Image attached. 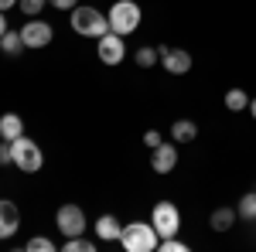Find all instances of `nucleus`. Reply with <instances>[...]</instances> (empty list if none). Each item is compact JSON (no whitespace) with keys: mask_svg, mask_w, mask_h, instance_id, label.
<instances>
[{"mask_svg":"<svg viewBox=\"0 0 256 252\" xmlns=\"http://www.w3.org/2000/svg\"><path fill=\"white\" fill-rule=\"evenodd\" d=\"M120 246L126 252H154L160 246V235L154 225H147V222H130V225H123V232H120Z\"/></svg>","mask_w":256,"mask_h":252,"instance_id":"1","label":"nucleus"},{"mask_svg":"<svg viewBox=\"0 0 256 252\" xmlns=\"http://www.w3.org/2000/svg\"><path fill=\"white\" fill-rule=\"evenodd\" d=\"M72 31L82 38H102L110 31V17L96 7H72Z\"/></svg>","mask_w":256,"mask_h":252,"instance_id":"2","label":"nucleus"},{"mask_svg":"<svg viewBox=\"0 0 256 252\" xmlns=\"http://www.w3.org/2000/svg\"><path fill=\"white\" fill-rule=\"evenodd\" d=\"M106 17H110V31H116V34L126 38V34H134V31L140 27L144 10H140L134 0H116V3L110 7V14H106Z\"/></svg>","mask_w":256,"mask_h":252,"instance_id":"3","label":"nucleus"},{"mask_svg":"<svg viewBox=\"0 0 256 252\" xmlns=\"http://www.w3.org/2000/svg\"><path fill=\"white\" fill-rule=\"evenodd\" d=\"M10 150H14V167L24 171V174H38L41 167H44V154H41L38 140L18 136V140H10Z\"/></svg>","mask_w":256,"mask_h":252,"instance_id":"4","label":"nucleus"},{"mask_svg":"<svg viewBox=\"0 0 256 252\" xmlns=\"http://www.w3.org/2000/svg\"><path fill=\"white\" fill-rule=\"evenodd\" d=\"M150 225L158 229L160 239H171L181 229V212L174 208V201H158L154 212H150Z\"/></svg>","mask_w":256,"mask_h":252,"instance_id":"5","label":"nucleus"},{"mask_svg":"<svg viewBox=\"0 0 256 252\" xmlns=\"http://www.w3.org/2000/svg\"><path fill=\"white\" fill-rule=\"evenodd\" d=\"M55 225H58V232L65 239H76V235L86 232V212L79 205H62L58 215H55Z\"/></svg>","mask_w":256,"mask_h":252,"instance_id":"6","label":"nucleus"},{"mask_svg":"<svg viewBox=\"0 0 256 252\" xmlns=\"http://www.w3.org/2000/svg\"><path fill=\"white\" fill-rule=\"evenodd\" d=\"M20 38H24V48H48L52 38H55V31H52V24H48V20L31 17L24 27H20Z\"/></svg>","mask_w":256,"mask_h":252,"instance_id":"7","label":"nucleus"},{"mask_svg":"<svg viewBox=\"0 0 256 252\" xmlns=\"http://www.w3.org/2000/svg\"><path fill=\"white\" fill-rule=\"evenodd\" d=\"M99 61L102 65H120V61L126 58V44H123V34L116 31H106L102 38H99Z\"/></svg>","mask_w":256,"mask_h":252,"instance_id":"8","label":"nucleus"},{"mask_svg":"<svg viewBox=\"0 0 256 252\" xmlns=\"http://www.w3.org/2000/svg\"><path fill=\"white\" fill-rule=\"evenodd\" d=\"M160 65L171 72V75H188L192 72V55L184 51V48H168V44H160Z\"/></svg>","mask_w":256,"mask_h":252,"instance_id":"9","label":"nucleus"},{"mask_svg":"<svg viewBox=\"0 0 256 252\" xmlns=\"http://www.w3.org/2000/svg\"><path fill=\"white\" fill-rule=\"evenodd\" d=\"M150 167H154V174H171L178 167V147L174 140L171 143H158L154 150H150Z\"/></svg>","mask_w":256,"mask_h":252,"instance_id":"10","label":"nucleus"},{"mask_svg":"<svg viewBox=\"0 0 256 252\" xmlns=\"http://www.w3.org/2000/svg\"><path fill=\"white\" fill-rule=\"evenodd\" d=\"M20 229V212L14 201H0V239H10Z\"/></svg>","mask_w":256,"mask_h":252,"instance_id":"11","label":"nucleus"},{"mask_svg":"<svg viewBox=\"0 0 256 252\" xmlns=\"http://www.w3.org/2000/svg\"><path fill=\"white\" fill-rule=\"evenodd\" d=\"M92 229H96V235L102 239V242H120V232H123V225H120L116 215H99Z\"/></svg>","mask_w":256,"mask_h":252,"instance_id":"12","label":"nucleus"},{"mask_svg":"<svg viewBox=\"0 0 256 252\" xmlns=\"http://www.w3.org/2000/svg\"><path fill=\"white\" fill-rule=\"evenodd\" d=\"M18 136H24V119L18 116V113H4L0 116V140H18Z\"/></svg>","mask_w":256,"mask_h":252,"instance_id":"13","label":"nucleus"},{"mask_svg":"<svg viewBox=\"0 0 256 252\" xmlns=\"http://www.w3.org/2000/svg\"><path fill=\"white\" fill-rule=\"evenodd\" d=\"M195 136H198V126L192 119H174V123H171V140H174V143H192Z\"/></svg>","mask_w":256,"mask_h":252,"instance_id":"14","label":"nucleus"},{"mask_svg":"<svg viewBox=\"0 0 256 252\" xmlns=\"http://www.w3.org/2000/svg\"><path fill=\"white\" fill-rule=\"evenodd\" d=\"M226 109H229V113H242V109H250V96H246L242 89H229V92H226Z\"/></svg>","mask_w":256,"mask_h":252,"instance_id":"15","label":"nucleus"},{"mask_svg":"<svg viewBox=\"0 0 256 252\" xmlns=\"http://www.w3.org/2000/svg\"><path fill=\"white\" fill-rule=\"evenodd\" d=\"M232 222H236V212H232V208H216V212H212V229H216V232H229Z\"/></svg>","mask_w":256,"mask_h":252,"instance_id":"16","label":"nucleus"},{"mask_svg":"<svg viewBox=\"0 0 256 252\" xmlns=\"http://www.w3.org/2000/svg\"><path fill=\"white\" fill-rule=\"evenodd\" d=\"M0 48H4V55H20V51H24V38H20V31H4Z\"/></svg>","mask_w":256,"mask_h":252,"instance_id":"17","label":"nucleus"},{"mask_svg":"<svg viewBox=\"0 0 256 252\" xmlns=\"http://www.w3.org/2000/svg\"><path fill=\"white\" fill-rule=\"evenodd\" d=\"M236 215H239V218H250V222H256V191H250V194H242V198H239Z\"/></svg>","mask_w":256,"mask_h":252,"instance_id":"18","label":"nucleus"},{"mask_svg":"<svg viewBox=\"0 0 256 252\" xmlns=\"http://www.w3.org/2000/svg\"><path fill=\"white\" fill-rule=\"evenodd\" d=\"M134 58H137L140 68H154V65H158V58H160V51H158V48H140Z\"/></svg>","mask_w":256,"mask_h":252,"instance_id":"19","label":"nucleus"},{"mask_svg":"<svg viewBox=\"0 0 256 252\" xmlns=\"http://www.w3.org/2000/svg\"><path fill=\"white\" fill-rule=\"evenodd\" d=\"M96 246H92V239H82V235H76V239H65V252H92Z\"/></svg>","mask_w":256,"mask_h":252,"instance_id":"20","label":"nucleus"},{"mask_svg":"<svg viewBox=\"0 0 256 252\" xmlns=\"http://www.w3.org/2000/svg\"><path fill=\"white\" fill-rule=\"evenodd\" d=\"M28 249H31V252H52V249H55V242L44 239V235H34V239L28 242Z\"/></svg>","mask_w":256,"mask_h":252,"instance_id":"21","label":"nucleus"},{"mask_svg":"<svg viewBox=\"0 0 256 252\" xmlns=\"http://www.w3.org/2000/svg\"><path fill=\"white\" fill-rule=\"evenodd\" d=\"M48 0H20L18 7H20V14H28V17H38V10L44 7Z\"/></svg>","mask_w":256,"mask_h":252,"instance_id":"22","label":"nucleus"},{"mask_svg":"<svg viewBox=\"0 0 256 252\" xmlns=\"http://www.w3.org/2000/svg\"><path fill=\"white\" fill-rule=\"evenodd\" d=\"M158 249H164V252H188V246H184V242H178L174 235H171V239H160Z\"/></svg>","mask_w":256,"mask_h":252,"instance_id":"23","label":"nucleus"},{"mask_svg":"<svg viewBox=\"0 0 256 252\" xmlns=\"http://www.w3.org/2000/svg\"><path fill=\"white\" fill-rule=\"evenodd\" d=\"M0 164H14V150H10V143H7V140L0 143Z\"/></svg>","mask_w":256,"mask_h":252,"instance_id":"24","label":"nucleus"},{"mask_svg":"<svg viewBox=\"0 0 256 252\" xmlns=\"http://www.w3.org/2000/svg\"><path fill=\"white\" fill-rule=\"evenodd\" d=\"M144 143H147V147L154 150V147H158V143H164V140H160V133H158V130H147V133H144Z\"/></svg>","mask_w":256,"mask_h":252,"instance_id":"25","label":"nucleus"},{"mask_svg":"<svg viewBox=\"0 0 256 252\" xmlns=\"http://www.w3.org/2000/svg\"><path fill=\"white\" fill-rule=\"evenodd\" d=\"M55 10H72V7H79V0H48Z\"/></svg>","mask_w":256,"mask_h":252,"instance_id":"26","label":"nucleus"},{"mask_svg":"<svg viewBox=\"0 0 256 252\" xmlns=\"http://www.w3.org/2000/svg\"><path fill=\"white\" fill-rule=\"evenodd\" d=\"M20 0H0V10H10V7H18Z\"/></svg>","mask_w":256,"mask_h":252,"instance_id":"27","label":"nucleus"},{"mask_svg":"<svg viewBox=\"0 0 256 252\" xmlns=\"http://www.w3.org/2000/svg\"><path fill=\"white\" fill-rule=\"evenodd\" d=\"M4 31H7V17H4V10H0V38H4Z\"/></svg>","mask_w":256,"mask_h":252,"instance_id":"28","label":"nucleus"},{"mask_svg":"<svg viewBox=\"0 0 256 252\" xmlns=\"http://www.w3.org/2000/svg\"><path fill=\"white\" fill-rule=\"evenodd\" d=\"M250 113H253V119H256V99H250Z\"/></svg>","mask_w":256,"mask_h":252,"instance_id":"29","label":"nucleus"}]
</instances>
